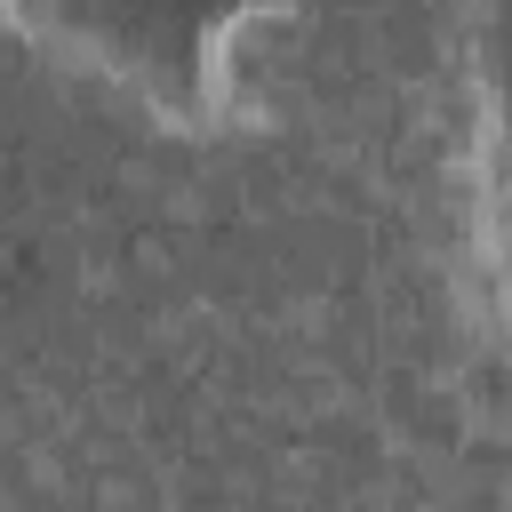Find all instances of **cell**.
Segmentation results:
<instances>
[{
	"instance_id": "obj_1",
	"label": "cell",
	"mask_w": 512,
	"mask_h": 512,
	"mask_svg": "<svg viewBox=\"0 0 512 512\" xmlns=\"http://www.w3.org/2000/svg\"><path fill=\"white\" fill-rule=\"evenodd\" d=\"M16 24L72 72L136 96L184 136L240 128L256 104V56L304 0H8Z\"/></svg>"
},
{
	"instance_id": "obj_2",
	"label": "cell",
	"mask_w": 512,
	"mask_h": 512,
	"mask_svg": "<svg viewBox=\"0 0 512 512\" xmlns=\"http://www.w3.org/2000/svg\"><path fill=\"white\" fill-rule=\"evenodd\" d=\"M472 136H464V184H472V248L488 272V296L512 328V0L488 8L472 40Z\"/></svg>"
}]
</instances>
